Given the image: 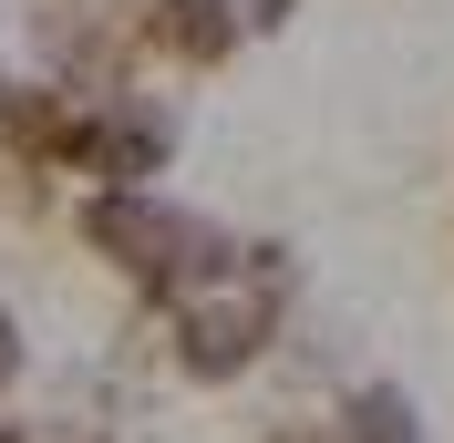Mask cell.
<instances>
[{
	"label": "cell",
	"instance_id": "6da1fadb",
	"mask_svg": "<svg viewBox=\"0 0 454 443\" xmlns=\"http://www.w3.org/2000/svg\"><path fill=\"white\" fill-rule=\"evenodd\" d=\"M279 299H289V278H258L248 258L227 278H207V289H186L176 299V371L186 382H238L279 330Z\"/></svg>",
	"mask_w": 454,
	"mask_h": 443
},
{
	"label": "cell",
	"instance_id": "7a4b0ae2",
	"mask_svg": "<svg viewBox=\"0 0 454 443\" xmlns=\"http://www.w3.org/2000/svg\"><path fill=\"white\" fill-rule=\"evenodd\" d=\"M135 42L166 52V62H186V73H217V62L248 42V21H238V0H145Z\"/></svg>",
	"mask_w": 454,
	"mask_h": 443
},
{
	"label": "cell",
	"instance_id": "3957f363",
	"mask_svg": "<svg viewBox=\"0 0 454 443\" xmlns=\"http://www.w3.org/2000/svg\"><path fill=\"white\" fill-rule=\"evenodd\" d=\"M340 443H424V413H413V402H403V392H351V402H340Z\"/></svg>",
	"mask_w": 454,
	"mask_h": 443
},
{
	"label": "cell",
	"instance_id": "277c9868",
	"mask_svg": "<svg viewBox=\"0 0 454 443\" xmlns=\"http://www.w3.org/2000/svg\"><path fill=\"white\" fill-rule=\"evenodd\" d=\"M289 11H300V0H238V21H248V31H279Z\"/></svg>",
	"mask_w": 454,
	"mask_h": 443
},
{
	"label": "cell",
	"instance_id": "5b68a950",
	"mask_svg": "<svg viewBox=\"0 0 454 443\" xmlns=\"http://www.w3.org/2000/svg\"><path fill=\"white\" fill-rule=\"evenodd\" d=\"M21 382V330H11V309H0V392Z\"/></svg>",
	"mask_w": 454,
	"mask_h": 443
},
{
	"label": "cell",
	"instance_id": "8992f818",
	"mask_svg": "<svg viewBox=\"0 0 454 443\" xmlns=\"http://www.w3.org/2000/svg\"><path fill=\"white\" fill-rule=\"evenodd\" d=\"M0 443H21V423H11V413H0Z\"/></svg>",
	"mask_w": 454,
	"mask_h": 443
}]
</instances>
